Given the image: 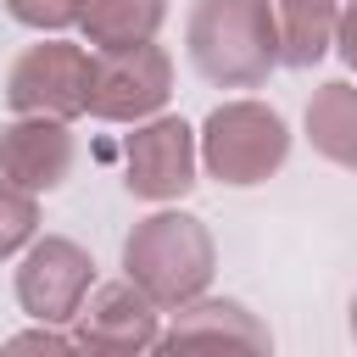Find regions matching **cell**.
Instances as JSON below:
<instances>
[{"mask_svg": "<svg viewBox=\"0 0 357 357\" xmlns=\"http://www.w3.org/2000/svg\"><path fill=\"white\" fill-rule=\"evenodd\" d=\"M123 273L162 312H173V307L206 296V284L218 273V240L195 212L162 206L123 234Z\"/></svg>", "mask_w": 357, "mask_h": 357, "instance_id": "1", "label": "cell"}, {"mask_svg": "<svg viewBox=\"0 0 357 357\" xmlns=\"http://www.w3.org/2000/svg\"><path fill=\"white\" fill-rule=\"evenodd\" d=\"M190 67L218 89H262L279 67V33L268 0H195L184 17Z\"/></svg>", "mask_w": 357, "mask_h": 357, "instance_id": "2", "label": "cell"}, {"mask_svg": "<svg viewBox=\"0 0 357 357\" xmlns=\"http://www.w3.org/2000/svg\"><path fill=\"white\" fill-rule=\"evenodd\" d=\"M195 134H201V173L223 190L268 184L290 162V123L268 100H251V95L212 106Z\"/></svg>", "mask_w": 357, "mask_h": 357, "instance_id": "3", "label": "cell"}, {"mask_svg": "<svg viewBox=\"0 0 357 357\" xmlns=\"http://www.w3.org/2000/svg\"><path fill=\"white\" fill-rule=\"evenodd\" d=\"M89 67L95 56L61 33L28 45L6 73V106L17 117H84L89 112Z\"/></svg>", "mask_w": 357, "mask_h": 357, "instance_id": "4", "label": "cell"}, {"mask_svg": "<svg viewBox=\"0 0 357 357\" xmlns=\"http://www.w3.org/2000/svg\"><path fill=\"white\" fill-rule=\"evenodd\" d=\"M195 184H201V134L167 112L134 123V134L123 139V190L134 201L167 206L184 201Z\"/></svg>", "mask_w": 357, "mask_h": 357, "instance_id": "5", "label": "cell"}, {"mask_svg": "<svg viewBox=\"0 0 357 357\" xmlns=\"http://www.w3.org/2000/svg\"><path fill=\"white\" fill-rule=\"evenodd\" d=\"M167 100H173V56L156 39L123 45V50H95V67H89V117L134 128V123L167 112Z\"/></svg>", "mask_w": 357, "mask_h": 357, "instance_id": "6", "label": "cell"}, {"mask_svg": "<svg viewBox=\"0 0 357 357\" xmlns=\"http://www.w3.org/2000/svg\"><path fill=\"white\" fill-rule=\"evenodd\" d=\"M11 290H17V307L33 324H73L84 296L95 290V257L67 234H39L17 257Z\"/></svg>", "mask_w": 357, "mask_h": 357, "instance_id": "7", "label": "cell"}, {"mask_svg": "<svg viewBox=\"0 0 357 357\" xmlns=\"http://www.w3.org/2000/svg\"><path fill=\"white\" fill-rule=\"evenodd\" d=\"M73 340L78 351H112V357H134V351H156L162 346V307L123 273L112 284H95L73 318Z\"/></svg>", "mask_w": 357, "mask_h": 357, "instance_id": "8", "label": "cell"}, {"mask_svg": "<svg viewBox=\"0 0 357 357\" xmlns=\"http://www.w3.org/2000/svg\"><path fill=\"white\" fill-rule=\"evenodd\" d=\"M78 162V139L67 117H17L0 128V173L33 195H50L73 178Z\"/></svg>", "mask_w": 357, "mask_h": 357, "instance_id": "9", "label": "cell"}, {"mask_svg": "<svg viewBox=\"0 0 357 357\" xmlns=\"http://www.w3.org/2000/svg\"><path fill=\"white\" fill-rule=\"evenodd\" d=\"M218 340L251 346V351H268L273 346L268 324L245 301H234V296H195V301L173 307V318L162 329V346H218Z\"/></svg>", "mask_w": 357, "mask_h": 357, "instance_id": "10", "label": "cell"}, {"mask_svg": "<svg viewBox=\"0 0 357 357\" xmlns=\"http://www.w3.org/2000/svg\"><path fill=\"white\" fill-rule=\"evenodd\" d=\"M301 128H307V145L357 173V84L351 78H324L312 95H307V112H301Z\"/></svg>", "mask_w": 357, "mask_h": 357, "instance_id": "11", "label": "cell"}, {"mask_svg": "<svg viewBox=\"0 0 357 357\" xmlns=\"http://www.w3.org/2000/svg\"><path fill=\"white\" fill-rule=\"evenodd\" d=\"M268 6H273V33H279V67L307 73L335 50L340 0H268Z\"/></svg>", "mask_w": 357, "mask_h": 357, "instance_id": "12", "label": "cell"}, {"mask_svg": "<svg viewBox=\"0 0 357 357\" xmlns=\"http://www.w3.org/2000/svg\"><path fill=\"white\" fill-rule=\"evenodd\" d=\"M162 22H167V0H84L78 33L95 50H123L156 39Z\"/></svg>", "mask_w": 357, "mask_h": 357, "instance_id": "13", "label": "cell"}, {"mask_svg": "<svg viewBox=\"0 0 357 357\" xmlns=\"http://www.w3.org/2000/svg\"><path fill=\"white\" fill-rule=\"evenodd\" d=\"M33 240H39V195L0 173V262L22 257Z\"/></svg>", "mask_w": 357, "mask_h": 357, "instance_id": "14", "label": "cell"}, {"mask_svg": "<svg viewBox=\"0 0 357 357\" xmlns=\"http://www.w3.org/2000/svg\"><path fill=\"white\" fill-rule=\"evenodd\" d=\"M6 11H11V22L33 28V33H67V28H78L84 0H6Z\"/></svg>", "mask_w": 357, "mask_h": 357, "instance_id": "15", "label": "cell"}, {"mask_svg": "<svg viewBox=\"0 0 357 357\" xmlns=\"http://www.w3.org/2000/svg\"><path fill=\"white\" fill-rule=\"evenodd\" d=\"M0 351H78V340H73V329H61V324H33V329L0 340Z\"/></svg>", "mask_w": 357, "mask_h": 357, "instance_id": "16", "label": "cell"}, {"mask_svg": "<svg viewBox=\"0 0 357 357\" xmlns=\"http://www.w3.org/2000/svg\"><path fill=\"white\" fill-rule=\"evenodd\" d=\"M335 50H340V61L357 73V0H346V11H340V28H335Z\"/></svg>", "mask_w": 357, "mask_h": 357, "instance_id": "17", "label": "cell"}, {"mask_svg": "<svg viewBox=\"0 0 357 357\" xmlns=\"http://www.w3.org/2000/svg\"><path fill=\"white\" fill-rule=\"evenodd\" d=\"M351 340H357V296H351Z\"/></svg>", "mask_w": 357, "mask_h": 357, "instance_id": "18", "label": "cell"}]
</instances>
